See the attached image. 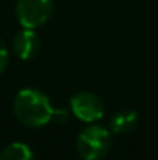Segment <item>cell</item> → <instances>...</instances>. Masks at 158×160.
<instances>
[{"label":"cell","mask_w":158,"mask_h":160,"mask_svg":"<svg viewBox=\"0 0 158 160\" xmlns=\"http://www.w3.org/2000/svg\"><path fill=\"white\" fill-rule=\"evenodd\" d=\"M12 110L16 118L26 128H42L51 121V118L56 115H64L67 113L65 110H56L53 109L51 101L45 93H42L37 89H22L17 92L14 103H12Z\"/></svg>","instance_id":"1"},{"label":"cell","mask_w":158,"mask_h":160,"mask_svg":"<svg viewBox=\"0 0 158 160\" xmlns=\"http://www.w3.org/2000/svg\"><path fill=\"white\" fill-rule=\"evenodd\" d=\"M112 146V132L108 129L90 123L85 126L76 138V151L82 160H101L107 156Z\"/></svg>","instance_id":"2"},{"label":"cell","mask_w":158,"mask_h":160,"mask_svg":"<svg viewBox=\"0 0 158 160\" xmlns=\"http://www.w3.org/2000/svg\"><path fill=\"white\" fill-rule=\"evenodd\" d=\"M54 9V0H17L16 17L23 28L36 30L48 22Z\"/></svg>","instance_id":"3"},{"label":"cell","mask_w":158,"mask_h":160,"mask_svg":"<svg viewBox=\"0 0 158 160\" xmlns=\"http://www.w3.org/2000/svg\"><path fill=\"white\" fill-rule=\"evenodd\" d=\"M70 107L73 115L79 120L84 121L87 124L90 123H96L104 117V103L103 100L87 90H81L76 92L71 98H70Z\"/></svg>","instance_id":"4"},{"label":"cell","mask_w":158,"mask_h":160,"mask_svg":"<svg viewBox=\"0 0 158 160\" xmlns=\"http://www.w3.org/2000/svg\"><path fill=\"white\" fill-rule=\"evenodd\" d=\"M12 50L16 56L22 61H28L34 58L41 50V39L34 33V30L23 28L12 39Z\"/></svg>","instance_id":"5"},{"label":"cell","mask_w":158,"mask_h":160,"mask_svg":"<svg viewBox=\"0 0 158 160\" xmlns=\"http://www.w3.org/2000/svg\"><path fill=\"white\" fill-rule=\"evenodd\" d=\"M138 126V115L133 110H119L110 118V131L113 134H130Z\"/></svg>","instance_id":"6"},{"label":"cell","mask_w":158,"mask_h":160,"mask_svg":"<svg viewBox=\"0 0 158 160\" xmlns=\"http://www.w3.org/2000/svg\"><path fill=\"white\" fill-rule=\"evenodd\" d=\"M0 160H36V156L28 145L14 142L0 151Z\"/></svg>","instance_id":"7"},{"label":"cell","mask_w":158,"mask_h":160,"mask_svg":"<svg viewBox=\"0 0 158 160\" xmlns=\"http://www.w3.org/2000/svg\"><path fill=\"white\" fill-rule=\"evenodd\" d=\"M8 62H9V52H8V47H6V44L0 39V75L6 70Z\"/></svg>","instance_id":"8"}]
</instances>
